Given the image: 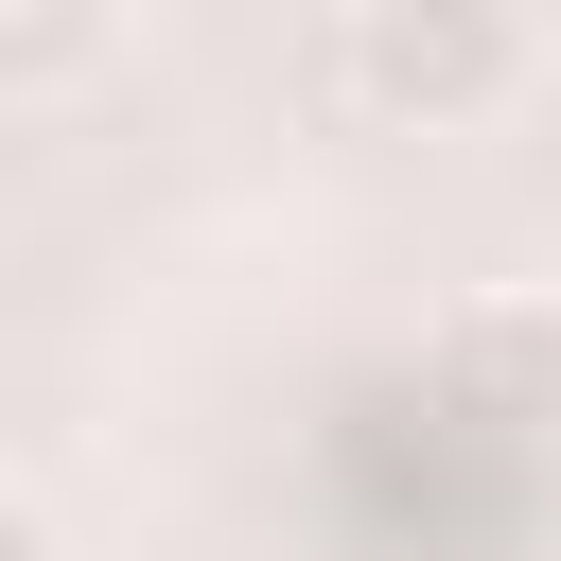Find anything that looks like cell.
Returning <instances> with one entry per match:
<instances>
[{
  "mask_svg": "<svg viewBox=\"0 0 561 561\" xmlns=\"http://www.w3.org/2000/svg\"><path fill=\"white\" fill-rule=\"evenodd\" d=\"M526 70L543 53L508 0H351V35H333V88L403 140H473L491 105H526Z\"/></svg>",
  "mask_w": 561,
  "mask_h": 561,
  "instance_id": "1",
  "label": "cell"
},
{
  "mask_svg": "<svg viewBox=\"0 0 561 561\" xmlns=\"http://www.w3.org/2000/svg\"><path fill=\"white\" fill-rule=\"evenodd\" d=\"M438 403L491 421V438H561V298L543 280H491L438 316Z\"/></svg>",
  "mask_w": 561,
  "mask_h": 561,
  "instance_id": "2",
  "label": "cell"
},
{
  "mask_svg": "<svg viewBox=\"0 0 561 561\" xmlns=\"http://www.w3.org/2000/svg\"><path fill=\"white\" fill-rule=\"evenodd\" d=\"M123 18L140 0H0V105H70L123 70Z\"/></svg>",
  "mask_w": 561,
  "mask_h": 561,
  "instance_id": "3",
  "label": "cell"
},
{
  "mask_svg": "<svg viewBox=\"0 0 561 561\" xmlns=\"http://www.w3.org/2000/svg\"><path fill=\"white\" fill-rule=\"evenodd\" d=\"M0 561H70V526H53V491H35V473H0Z\"/></svg>",
  "mask_w": 561,
  "mask_h": 561,
  "instance_id": "4",
  "label": "cell"
},
{
  "mask_svg": "<svg viewBox=\"0 0 561 561\" xmlns=\"http://www.w3.org/2000/svg\"><path fill=\"white\" fill-rule=\"evenodd\" d=\"M543 88H561V53H543Z\"/></svg>",
  "mask_w": 561,
  "mask_h": 561,
  "instance_id": "5",
  "label": "cell"
}]
</instances>
